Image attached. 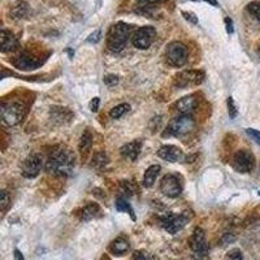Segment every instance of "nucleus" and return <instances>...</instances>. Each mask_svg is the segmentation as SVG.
I'll return each mask as SVG.
<instances>
[{
  "label": "nucleus",
  "mask_w": 260,
  "mask_h": 260,
  "mask_svg": "<svg viewBox=\"0 0 260 260\" xmlns=\"http://www.w3.org/2000/svg\"><path fill=\"white\" fill-rule=\"evenodd\" d=\"M120 191H121V194L124 195V197H132V195L134 194L135 188L134 185H133L130 181H122Z\"/></svg>",
  "instance_id": "obj_27"
},
{
  "label": "nucleus",
  "mask_w": 260,
  "mask_h": 260,
  "mask_svg": "<svg viewBox=\"0 0 260 260\" xmlns=\"http://www.w3.org/2000/svg\"><path fill=\"white\" fill-rule=\"evenodd\" d=\"M160 190L169 198H176L182 193L181 180L175 175H167L160 182Z\"/></svg>",
  "instance_id": "obj_12"
},
{
  "label": "nucleus",
  "mask_w": 260,
  "mask_h": 260,
  "mask_svg": "<svg viewBox=\"0 0 260 260\" xmlns=\"http://www.w3.org/2000/svg\"><path fill=\"white\" fill-rule=\"evenodd\" d=\"M29 13V7H27V3H17L14 5V8L12 9V17L13 18H25Z\"/></svg>",
  "instance_id": "obj_23"
},
{
  "label": "nucleus",
  "mask_w": 260,
  "mask_h": 260,
  "mask_svg": "<svg viewBox=\"0 0 260 260\" xmlns=\"http://www.w3.org/2000/svg\"><path fill=\"white\" fill-rule=\"evenodd\" d=\"M225 25H227V31H228V33L233 34L234 29H233V21H232V18L227 17V18H225Z\"/></svg>",
  "instance_id": "obj_36"
},
{
  "label": "nucleus",
  "mask_w": 260,
  "mask_h": 260,
  "mask_svg": "<svg viewBox=\"0 0 260 260\" xmlns=\"http://www.w3.org/2000/svg\"><path fill=\"white\" fill-rule=\"evenodd\" d=\"M92 165L95 167V168L98 169H102L104 168L107 164H108V158H107V155L104 154V152H98V154H95V156H94V160H92Z\"/></svg>",
  "instance_id": "obj_25"
},
{
  "label": "nucleus",
  "mask_w": 260,
  "mask_h": 260,
  "mask_svg": "<svg viewBox=\"0 0 260 260\" xmlns=\"http://www.w3.org/2000/svg\"><path fill=\"white\" fill-rule=\"evenodd\" d=\"M0 40H1V52L7 53L10 51H14L18 46L17 36H14L13 33H10L8 30H1L0 33Z\"/></svg>",
  "instance_id": "obj_17"
},
{
  "label": "nucleus",
  "mask_w": 260,
  "mask_h": 260,
  "mask_svg": "<svg viewBox=\"0 0 260 260\" xmlns=\"http://www.w3.org/2000/svg\"><path fill=\"white\" fill-rule=\"evenodd\" d=\"M139 3L142 5H150V4H159V3H163L165 0H138Z\"/></svg>",
  "instance_id": "obj_38"
},
{
  "label": "nucleus",
  "mask_w": 260,
  "mask_h": 260,
  "mask_svg": "<svg viewBox=\"0 0 260 260\" xmlns=\"http://www.w3.org/2000/svg\"><path fill=\"white\" fill-rule=\"evenodd\" d=\"M102 33H100V30H96V31H94V33L91 34V35L89 36V38H87V42H90V43H96V42H99V40H100V38H102Z\"/></svg>",
  "instance_id": "obj_34"
},
{
  "label": "nucleus",
  "mask_w": 260,
  "mask_h": 260,
  "mask_svg": "<svg viewBox=\"0 0 260 260\" xmlns=\"http://www.w3.org/2000/svg\"><path fill=\"white\" fill-rule=\"evenodd\" d=\"M91 146H92V135L89 130H85L81 137V141H79V152H81V156L82 159L87 158V155H89L90 150H91Z\"/></svg>",
  "instance_id": "obj_20"
},
{
  "label": "nucleus",
  "mask_w": 260,
  "mask_h": 260,
  "mask_svg": "<svg viewBox=\"0 0 260 260\" xmlns=\"http://www.w3.org/2000/svg\"><path fill=\"white\" fill-rule=\"evenodd\" d=\"M141 150H142V142L133 141L122 146V147L120 148V152H121V155L124 156V158L134 162L135 159L139 156V154H141Z\"/></svg>",
  "instance_id": "obj_18"
},
{
  "label": "nucleus",
  "mask_w": 260,
  "mask_h": 260,
  "mask_svg": "<svg viewBox=\"0 0 260 260\" xmlns=\"http://www.w3.org/2000/svg\"><path fill=\"white\" fill-rule=\"evenodd\" d=\"M190 249L193 257L197 260H202L207 257L208 245L206 241V233L202 228H195L190 238Z\"/></svg>",
  "instance_id": "obj_7"
},
{
  "label": "nucleus",
  "mask_w": 260,
  "mask_h": 260,
  "mask_svg": "<svg viewBox=\"0 0 260 260\" xmlns=\"http://www.w3.org/2000/svg\"><path fill=\"white\" fill-rule=\"evenodd\" d=\"M204 81V73L202 70H184L176 74L173 85L178 89H188L193 86L201 85Z\"/></svg>",
  "instance_id": "obj_8"
},
{
  "label": "nucleus",
  "mask_w": 260,
  "mask_h": 260,
  "mask_svg": "<svg viewBox=\"0 0 260 260\" xmlns=\"http://www.w3.org/2000/svg\"><path fill=\"white\" fill-rule=\"evenodd\" d=\"M158 155L159 158H162L163 160H167V162L171 163H177L184 158V152H182L181 148L172 145L163 146V147L159 148Z\"/></svg>",
  "instance_id": "obj_13"
},
{
  "label": "nucleus",
  "mask_w": 260,
  "mask_h": 260,
  "mask_svg": "<svg viewBox=\"0 0 260 260\" xmlns=\"http://www.w3.org/2000/svg\"><path fill=\"white\" fill-rule=\"evenodd\" d=\"M133 26L125 22H117L111 26L107 34V47L112 52H120L125 47L128 38L130 36Z\"/></svg>",
  "instance_id": "obj_2"
},
{
  "label": "nucleus",
  "mask_w": 260,
  "mask_h": 260,
  "mask_svg": "<svg viewBox=\"0 0 260 260\" xmlns=\"http://www.w3.org/2000/svg\"><path fill=\"white\" fill-rule=\"evenodd\" d=\"M259 195H260V191H259Z\"/></svg>",
  "instance_id": "obj_42"
},
{
  "label": "nucleus",
  "mask_w": 260,
  "mask_h": 260,
  "mask_svg": "<svg viewBox=\"0 0 260 260\" xmlns=\"http://www.w3.org/2000/svg\"><path fill=\"white\" fill-rule=\"evenodd\" d=\"M14 258H16V260H23L22 254H21L18 250H14Z\"/></svg>",
  "instance_id": "obj_40"
},
{
  "label": "nucleus",
  "mask_w": 260,
  "mask_h": 260,
  "mask_svg": "<svg viewBox=\"0 0 260 260\" xmlns=\"http://www.w3.org/2000/svg\"><path fill=\"white\" fill-rule=\"evenodd\" d=\"M13 64L16 68H18V69L30 70V69H35V68L40 66L42 61L36 59V57L30 56V55H26V53H22V55L17 56L16 59L13 60Z\"/></svg>",
  "instance_id": "obj_15"
},
{
  "label": "nucleus",
  "mask_w": 260,
  "mask_h": 260,
  "mask_svg": "<svg viewBox=\"0 0 260 260\" xmlns=\"http://www.w3.org/2000/svg\"><path fill=\"white\" fill-rule=\"evenodd\" d=\"M103 81H104V83H106L107 86L112 87V86H115L119 83V77L115 76V74H107V76L103 78Z\"/></svg>",
  "instance_id": "obj_31"
},
{
  "label": "nucleus",
  "mask_w": 260,
  "mask_h": 260,
  "mask_svg": "<svg viewBox=\"0 0 260 260\" xmlns=\"http://www.w3.org/2000/svg\"><path fill=\"white\" fill-rule=\"evenodd\" d=\"M25 106L20 102H3L1 103V109H0V116L3 124L8 126H14L22 121L25 116Z\"/></svg>",
  "instance_id": "obj_3"
},
{
  "label": "nucleus",
  "mask_w": 260,
  "mask_h": 260,
  "mask_svg": "<svg viewBox=\"0 0 260 260\" xmlns=\"http://www.w3.org/2000/svg\"><path fill=\"white\" fill-rule=\"evenodd\" d=\"M188 212H184V214H173V212H167L165 215H163L160 218V223H162V227L164 228L165 231L171 234H176L177 232H180L185 225L188 224L190 218L189 215H186Z\"/></svg>",
  "instance_id": "obj_6"
},
{
  "label": "nucleus",
  "mask_w": 260,
  "mask_h": 260,
  "mask_svg": "<svg viewBox=\"0 0 260 260\" xmlns=\"http://www.w3.org/2000/svg\"><path fill=\"white\" fill-rule=\"evenodd\" d=\"M160 165H151L150 168L146 171L145 176H143V186L145 188H151L154 182L156 181V177L160 173Z\"/></svg>",
  "instance_id": "obj_21"
},
{
  "label": "nucleus",
  "mask_w": 260,
  "mask_h": 260,
  "mask_svg": "<svg viewBox=\"0 0 260 260\" xmlns=\"http://www.w3.org/2000/svg\"><path fill=\"white\" fill-rule=\"evenodd\" d=\"M182 16H184L185 20H188L189 22L193 23V25H198V22H199V21H198V17L195 16L193 12H186V10H184V12H182Z\"/></svg>",
  "instance_id": "obj_33"
},
{
  "label": "nucleus",
  "mask_w": 260,
  "mask_h": 260,
  "mask_svg": "<svg viewBox=\"0 0 260 260\" xmlns=\"http://www.w3.org/2000/svg\"><path fill=\"white\" fill-rule=\"evenodd\" d=\"M198 100L195 98V95H188L184 96L182 99H180L177 103H176V109L180 115H190L195 108H197Z\"/></svg>",
  "instance_id": "obj_16"
},
{
  "label": "nucleus",
  "mask_w": 260,
  "mask_h": 260,
  "mask_svg": "<svg viewBox=\"0 0 260 260\" xmlns=\"http://www.w3.org/2000/svg\"><path fill=\"white\" fill-rule=\"evenodd\" d=\"M255 167V156L249 150H240L233 158V168L240 173H250Z\"/></svg>",
  "instance_id": "obj_10"
},
{
  "label": "nucleus",
  "mask_w": 260,
  "mask_h": 260,
  "mask_svg": "<svg viewBox=\"0 0 260 260\" xmlns=\"http://www.w3.org/2000/svg\"><path fill=\"white\" fill-rule=\"evenodd\" d=\"M195 121L190 115H180L175 117L167 126L164 137H184L194 130Z\"/></svg>",
  "instance_id": "obj_4"
},
{
  "label": "nucleus",
  "mask_w": 260,
  "mask_h": 260,
  "mask_svg": "<svg viewBox=\"0 0 260 260\" xmlns=\"http://www.w3.org/2000/svg\"><path fill=\"white\" fill-rule=\"evenodd\" d=\"M133 260H152V259L150 257H147L146 254L137 253V254H134V258H133Z\"/></svg>",
  "instance_id": "obj_37"
},
{
  "label": "nucleus",
  "mask_w": 260,
  "mask_h": 260,
  "mask_svg": "<svg viewBox=\"0 0 260 260\" xmlns=\"http://www.w3.org/2000/svg\"><path fill=\"white\" fill-rule=\"evenodd\" d=\"M116 208H117V210H119V211H121V212H128V214L130 215L132 220L135 221L134 211H133L132 206H130V204L128 203V201L125 199V197L117 198V201H116Z\"/></svg>",
  "instance_id": "obj_22"
},
{
  "label": "nucleus",
  "mask_w": 260,
  "mask_h": 260,
  "mask_svg": "<svg viewBox=\"0 0 260 260\" xmlns=\"http://www.w3.org/2000/svg\"><path fill=\"white\" fill-rule=\"evenodd\" d=\"M227 104H228V113H229V116H231L232 119H236L237 117V107H236V104H234V100L232 96H229L227 100Z\"/></svg>",
  "instance_id": "obj_30"
},
{
  "label": "nucleus",
  "mask_w": 260,
  "mask_h": 260,
  "mask_svg": "<svg viewBox=\"0 0 260 260\" xmlns=\"http://www.w3.org/2000/svg\"><path fill=\"white\" fill-rule=\"evenodd\" d=\"M74 154L65 146H57L48 156L46 171L53 176H69L74 168Z\"/></svg>",
  "instance_id": "obj_1"
},
{
  "label": "nucleus",
  "mask_w": 260,
  "mask_h": 260,
  "mask_svg": "<svg viewBox=\"0 0 260 260\" xmlns=\"http://www.w3.org/2000/svg\"><path fill=\"white\" fill-rule=\"evenodd\" d=\"M247 135L253 138V141H255L258 145L260 146V132L259 130H255V129H246Z\"/></svg>",
  "instance_id": "obj_32"
},
{
  "label": "nucleus",
  "mask_w": 260,
  "mask_h": 260,
  "mask_svg": "<svg viewBox=\"0 0 260 260\" xmlns=\"http://www.w3.org/2000/svg\"><path fill=\"white\" fill-rule=\"evenodd\" d=\"M247 12L257 18L258 21H260V1H253L247 5Z\"/></svg>",
  "instance_id": "obj_26"
},
{
  "label": "nucleus",
  "mask_w": 260,
  "mask_h": 260,
  "mask_svg": "<svg viewBox=\"0 0 260 260\" xmlns=\"http://www.w3.org/2000/svg\"><path fill=\"white\" fill-rule=\"evenodd\" d=\"M224 260H244V255H242V251L241 250L233 249V250H231L225 255Z\"/></svg>",
  "instance_id": "obj_29"
},
{
  "label": "nucleus",
  "mask_w": 260,
  "mask_h": 260,
  "mask_svg": "<svg viewBox=\"0 0 260 260\" xmlns=\"http://www.w3.org/2000/svg\"><path fill=\"white\" fill-rule=\"evenodd\" d=\"M156 39V30L152 26H142L133 34V46L138 49H146L151 46Z\"/></svg>",
  "instance_id": "obj_9"
},
{
  "label": "nucleus",
  "mask_w": 260,
  "mask_h": 260,
  "mask_svg": "<svg viewBox=\"0 0 260 260\" xmlns=\"http://www.w3.org/2000/svg\"><path fill=\"white\" fill-rule=\"evenodd\" d=\"M129 249H130L129 241L122 237L116 238L112 244H111V246H109V250H111V253L115 254V255H117V257H121V255H124V254L128 253Z\"/></svg>",
  "instance_id": "obj_19"
},
{
  "label": "nucleus",
  "mask_w": 260,
  "mask_h": 260,
  "mask_svg": "<svg viewBox=\"0 0 260 260\" xmlns=\"http://www.w3.org/2000/svg\"><path fill=\"white\" fill-rule=\"evenodd\" d=\"M99 104H100V99L99 98L92 99L91 102H90V111H91V112H98Z\"/></svg>",
  "instance_id": "obj_35"
},
{
  "label": "nucleus",
  "mask_w": 260,
  "mask_h": 260,
  "mask_svg": "<svg viewBox=\"0 0 260 260\" xmlns=\"http://www.w3.org/2000/svg\"><path fill=\"white\" fill-rule=\"evenodd\" d=\"M77 216L79 218V220L82 221H89L92 219H96L99 216H102V210L99 207V204L96 203H87L86 206H83L82 208H79L77 211Z\"/></svg>",
  "instance_id": "obj_14"
},
{
  "label": "nucleus",
  "mask_w": 260,
  "mask_h": 260,
  "mask_svg": "<svg viewBox=\"0 0 260 260\" xmlns=\"http://www.w3.org/2000/svg\"><path fill=\"white\" fill-rule=\"evenodd\" d=\"M188 47L181 42L169 43L167 49H165V61L171 66H175V68H180V66L185 65L188 61Z\"/></svg>",
  "instance_id": "obj_5"
},
{
  "label": "nucleus",
  "mask_w": 260,
  "mask_h": 260,
  "mask_svg": "<svg viewBox=\"0 0 260 260\" xmlns=\"http://www.w3.org/2000/svg\"><path fill=\"white\" fill-rule=\"evenodd\" d=\"M129 111H130V106H129L128 103H122V104H119V106H116L115 108L111 109L109 116L112 119H120V117H122Z\"/></svg>",
  "instance_id": "obj_24"
},
{
  "label": "nucleus",
  "mask_w": 260,
  "mask_h": 260,
  "mask_svg": "<svg viewBox=\"0 0 260 260\" xmlns=\"http://www.w3.org/2000/svg\"><path fill=\"white\" fill-rule=\"evenodd\" d=\"M9 206H10L9 195H8L7 191L3 190V191H1V197H0V207H1V212H3V214H5Z\"/></svg>",
  "instance_id": "obj_28"
},
{
  "label": "nucleus",
  "mask_w": 260,
  "mask_h": 260,
  "mask_svg": "<svg viewBox=\"0 0 260 260\" xmlns=\"http://www.w3.org/2000/svg\"><path fill=\"white\" fill-rule=\"evenodd\" d=\"M193 1H199V0H193ZM201 1H206V3L211 4V5H214V7H219V3L216 1V0H201Z\"/></svg>",
  "instance_id": "obj_39"
},
{
  "label": "nucleus",
  "mask_w": 260,
  "mask_h": 260,
  "mask_svg": "<svg viewBox=\"0 0 260 260\" xmlns=\"http://www.w3.org/2000/svg\"><path fill=\"white\" fill-rule=\"evenodd\" d=\"M43 167V159L39 154L29 155L22 163L21 173L23 177L26 178H35L39 175Z\"/></svg>",
  "instance_id": "obj_11"
},
{
  "label": "nucleus",
  "mask_w": 260,
  "mask_h": 260,
  "mask_svg": "<svg viewBox=\"0 0 260 260\" xmlns=\"http://www.w3.org/2000/svg\"><path fill=\"white\" fill-rule=\"evenodd\" d=\"M259 55H260V47H259Z\"/></svg>",
  "instance_id": "obj_41"
}]
</instances>
